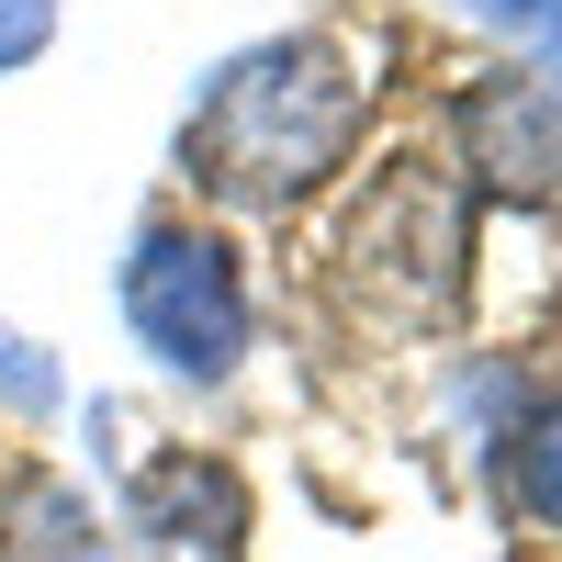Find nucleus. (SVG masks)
<instances>
[{"label":"nucleus","mask_w":562,"mask_h":562,"mask_svg":"<svg viewBox=\"0 0 562 562\" xmlns=\"http://www.w3.org/2000/svg\"><path fill=\"white\" fill-rule=\"evenodd\" d=\"M450 147L484 180V203H562V90L540 68L473 79L450 113Z\"/></svg>","instance_id":"nucleus-4"},{"label":"nucleus","mask_w":562,"mask_h":562,"mask_svg":"<svg viewBox=\"0 0 562 562\" xmlns=\"http://www.w3.org/2000/svg\"><path fill=\"white\" fill-rule=\"evenodd\" d=\"M360 124H371L360 45L326 34V23H293V34H259V45L203 68L192 113H180V169H192L203 203L293 214L349 169Z\"/></svg>","instance_id":"nucleus-1"},{"label":"nucleus","mask_w":562,"mask_h":562,"mask_svg":"<svg viewBox=\"0 0 562 562\" xmlns=\"http://www.w3.org/2000/svg\"><path fill=\"white\" fill-rule=\"evenodd\" d=\"M0 540H12V562H113L102 506H90L79 484H57V473H23V484H12Z\"/></svg>","instance_id":"nucleus-6"},{"label":"nucleus","mask_w":562,"mask_h":562,"mask_svg":"<svg viewBox=\"0 0 562 562\" xmlns=\"http://www.w3.org/2000/svg\"><path fill=\"white\" fill-rule=\"evenodd\" d=\"M124 529L147 562H248V484L214 450H169L124 473Z\"/></svg>","instance_id":"nucleus-5"},{"label":"nucleus","mask_w":562,"mask_h":562,"mask_svg":"<svg viewBox=\"0 0 562 562\" xmlns=\"http://www.w3.org/2000/svg\"><path fill=\"white\" fill-rule=\"evenodd\" d=\"M113 315H124V338L147 349L158 383L180 394H225L248 371L259 349V293H248V259L225 225L203 214H158V225H135V248L113 270Z\"/></svg>","instance_id":"nucleus-2"},{"label":"nucleus","mask_w":562,"mask_h":562,"mask_svg":"<svg viewBox=\"0 0 562 562\" xmlns=\"http://www.w3.org/2000/svg\"><path fill=\"white\" fill-rule=\"evenodd\" d=\"M461 270V192L439 169H383L349 214V293H371L383 315H439Z\"/></svg>","instance_id":"nucleus-3"},{"label":"nucleus","mask_w":562,"mask_h":562,"mask_svg":"<svg viewBox=\"0 0 562 562\" xmlns=\"http://www.w3.org/2000/svg\"><path fill=\"white\" fill-rule=\"evenodd\" d=\"M461 23H484L506 45H529V68L562 79V0H461Z\"/></svg>","instance_id":"nucleus-9"},{"label":"nucleus","mask_w":562,"mask_h":562,"mask_svg":"<svg viewBox=\"0 0 562 562\" xmlns=\"http://www.w3.org/2000/svg\"><path fill=\"white\" fill-rule=\"evenodd\" d=\"M57 0H0V79H23V68H45L57 57Z\"/></svg>","instance_id":"nucleus-10"},{"label":"nucleus","mask_w":562,"mask_h":562,"mask_svg":"<svg viewBox=\"0 0 562 562\" xmlns=\"http://www.w3.org/2000/svg\"><path fill=\"white\" fill-rule=\"evenodd\" d=\"M495 450H506V473H518V506H529L540 529H562V394H540Z\"/></svg>","instance_id":"nucleus-7"},{"label":"nucleus","mask_w":562,"mask_h":562,"mask_svg":"<svg viewBox=\"0 0 562 562\" xmlns=\"http://www.w3.org/2000/svg\"><path fill=\"white\" fill-rule=\"evenodd\" d=\"M0 405H12L23 428H45V416L68 405V371H57V349H45V338H23V326H0Z\"/></svg>","instance_id":"nucleus-8"}]
</instances>
